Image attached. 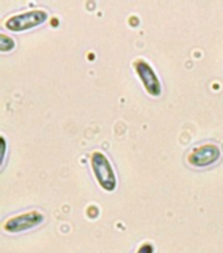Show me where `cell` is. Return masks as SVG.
I'll return each mask as SVG.
<instances>
[{
  "label": "cell",
  "mask_w": 223,
  "mask_h": 253,
  "mask_svg": "<svg viewBox=\"0 0 223 253\" xmlns=\"http://www.w3.org/2000/svg\"><path fill=\"white\" fill-rule=\"evenodd\" d=\"M221 148L213 142H205L194 146L187 156L188 164L197 169H204L220 161Z\"/></svg>",
  "instance_id": "4"
},
{
  "label": "cell",
  "mask_w": 223,
  "mask_h": 253,
  "mask_svg": "<svg viewBox=\"0 0 223 253\" xmlns=\"http://www.w3.org/2000/svg\"><path fill=\"white\" fill-rule=\"evenodd\" d=\"M49 19V13L45 9H29V11L20 12L16 15L8 17L3 23V27L11 32H25L33 29L35 27L42 25Z\"/></svg>",
  "instance_id": "2"
},
{
  "label": "cell",
  "mask_w": 223,
  "mask_h": 253,
  "mask_svg": "<svg viewBox=\"0 0 223 253\" xmlns=\"http://www.w3.org/2000/svg\"><path fill=\"white\" fill-rule=\"evenodd\" d=\"M91 168L96 181L102 190L112 193L117 187V175L109 158L101 150H95L91 154Z\"/></svg>",
  "instance_id": "1"
},
{
  "label": "cell",
  "mask_w": 223,
  "mask_h": 253,
  "mask_svg": "<svg viewBox=\"0 0 223 253\" xmlns=\"http://www.w3.org/2000/svg\"><path fill=\"white\" fill-rule=\"evenodd\" d=\"M45 220L43 213L38 210H31L27 212L19 213L15 216H11L9 219L3 223V231L7 233H20L33 229L42 224Z\"/></svg>",
  "instance_id": "3"
},
{
  "label": "cell",
  "mask_w": 223,
  "mask_h": 253,
  "mask_svg": "<svg viewBox=\"0 0 223 253\" xmlns=\"http://www.w3.org/2000/svg\"><path fill=\"white\" fill-rule=\"evenodd\" d=\"M134 69L137 71L138 77L141 79L142 84L145 90L149 92L151 96H159L161 94L160 79L147 61L142 58H138L134 61Z\"/></svg>",
  "instance_id": "5"
},
{
  "label": "cell",
  "mask_w": 223,
  "mask_h": 253,
  "mask_svg": "<svg viewBox=\"0 0 223 253\" xmlns=\"http://www.w3.org/2000/svg\"><path fill=\"white\" fill-rule=\"evenodd\" d=\"M13 47H15V40L5 33H0V51L7 53V51L13 50Z\"/></svg>",
  "instance_id": "6"
},
{
  "label": "cell",
  "mask_w": 223,
  "mask_h": 253,
  "mask_svg": "<svg viewBox=\"0 0 223 253\" xmlns=\"http://www.w3.org/2000/svg\"><path fill=\"white\" fill-rule=\"evenodd\" d=\"M154 252H155V247H154L153 243L145 241V243H142V244L138 247L137 252L135 253H154Z\"/></svg>",
  "instance_id": "7"
}]
</instances>
